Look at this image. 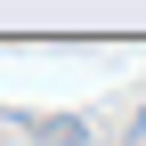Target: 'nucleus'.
<instances>
[{"instance_id":"obj_1","label":"nucleus","mask_w":146,"mask_h":146,"mask_svg":"<svg viewBox=\"0 0 146 146\" xmlns=\"http://www.w3.org/2000/svg\"><path fill=\"white\" fill-rule=\"evenodd\" d=\"M33 146H89V130L73 114H57V122H41V130H33Z\"/></svg>"},{"instance_id":"obj_2","label":"nucleus","mask_w":146,"mask_h":146,"mask_svg":"<svg viewBox=\"0 0 146 146\" xmlns=\"http://www.w3.org/2000/svg\"><path fill=\"white\" fill-rule=\"evenodd\" d=\"M122 146H146V114H138V122H130V130H122Z\"/></svg>"}]
</instances>
